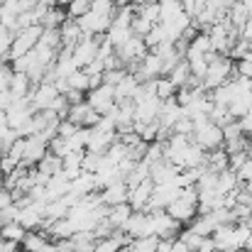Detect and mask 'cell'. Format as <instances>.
Returning a JSON list of instances; mask_svg holds the SVG:
<instances>
[{"label": "cell", "mask_w": 252, "mask_h": 252, "mask_svg": "<svg viewBox=\"0 0 252 252\" xmlns=\"http://www.w3.org/2000/svg\"><path fill=\"white\" fill-rule=\"evenodd\" d=\"M235 174H238L240 184H248V181H252V159H250V157H248L240 167L235 169Z\"/></svg>", "instance_id": "obj_29"}, {"label": "cell", "mask_w": 252, "mask_h": 252, "mask_svg": "<svg viewBox=\"0 0 252 252\" xmlns=\"http://www.w3.org/2000/svg\"><path fill=\"white\" fill-rule=\"evenodd\" d=\"M225 17H228V22H230L238 32H243V27L248 25V20H250L252 15H250V10H248V7H245V5L238 0V2H235V5L228 10V15H225Z\"/></svg>", "instance_id": "obj_16"}, {"label": "cell", "mask_w": 252, "mask_h": 252, "mask_svg": "<svg viewBox=\"0 0 252 252\" xmlns=\"http://www.w3.org/2000/svg\"><path fill=\"white\" fill-rule=\"evenodd\" d=\"M12 103H15V95H12V91H10V88L0 91V113H5V110H7Z\"/></svg>", "instance_id": "obj_32"}, {"label": "cell", "mask_w": 252, "mask_h": 252, "mask_svg": "<svg viewBox=\"0 0 252 252\" xmlns=\"http://www.w3.org/2000/svg\"><path fill=\"white\" fill-rule=\"evenodd\" d=\"M176 91H179V88L171 84V79H169V76H159V79H157V95H159L162 100L174 98V95H176Z\"/></svg>", "instance_id": "obj_25"}, {"label": "cell", "mask_w": 252, "mask_h": 252, "mask_svg": "<svg viewBox=\"0 0 252 252\" xmlns=\"http://www.w3.org/2000/svg\"><path fill=\"white\" fill-rule=\"evenodd\" d=\"M238 120H240L243 132H245V135H252V110H250V113H245L243 118H238Z\"/></svg>", "instance_id": "obj_34"}, {"label": "cell", "mask_w": 252, "mask_h": 252, "mask_svg": "<svg viewBox=\"0 0 252 252\" xmlns=\"http://www.w3.org/2000/svg\"><path fill=\"white\" fill-rule=\"evenodd\" d=\"M223 135H225V142H228V140L245 137V132H243V127H240V120L235 118V120H230L228 125H223Z\"/></svg>", "instance_id": "obj_26"}, {"label": "cell", "mask_w": 252, "mask_h": 252, "mask_svg": "<svg viewBox=\"0 0 252 252\" xmlns=\"http://www.w3.org/2000/svg\"><path fill=\"white\" fill-rule=\"evenodd\" d=\"M76 130H79V125H76L74 120H69V118H64V120L59 123V137H64V140H66V137H71Z\"/></svg>", "instance_id": "obj_30"}, {"label": "cell", "mask_w": 252, "mask_h": 252, "mask_svg": "<svg viewBox=\"0 0 252 252\" xmlns=\"http://www.w3.org/2000/svg\"><path fill=\"white\" fill-rule=\"evenodd\" d=\"M167 76L171 79V84L176 86V88H184V86L191 84V76H193V74H191L189 62H186V59H181V62H179V64H176V66L169 71Z\"/></svg>", "instance_id": "obj_17"}, {"label": "cell", "mask_w": 252, "mask_h": 252, "mask_svg": "<svg viewBox=\"0 0 252 252\" xmlns=\"http://www.w3.org/2000/svg\"><path fill=\"white\" fill-rule=\"evenodd\" d=\"M64 84H66V88H74V91H84V93H88V91H91V74H88L86 69H76ZM66 88H64V91H66ZM64 91H62V93H64Z\"/></svg>", "instance_id": "obj_19"}, {"label": "cell", "mask_w": 252, "mask_h": 252, "mask_svg": "<svg viewBox=\"0 0 252 252\" xmlns=\"http://www.w3.org/2000/svg\"><path fill=\"white\" fill-rule=\"evenodd\" d=\"M12 74H15L12 64H7V62H0V91L10 88V79H12Z\"/></svg>", "instance_id": "obj_28"}, {"label": "cell", "mask_w": 252, "mask_h": 252, "mask_svg": "<svg viewBox=\"0 0 252 252\" xmlns=\"http://www.w3.org/2000/svg\"><path fill=\"white\" fill-rule=\"evenodd\" d=\"M193 142H198L203 150H218L225 145V135H223V127L216 125L211 118H201V120H193Z\"/></svg>", "instance_id": "obj_1"}, {"label": "cell", "mask_w": 252, "mask_h": 252, "mask_svg": "<svg viewBox=\"0 0 252 252\" xmlns=\"http://www.w3.org/2000/svg\"><path fill=\"white\" fill-rule=\"evenodd\" d=\"M49 155V140L42 135H30L25 137V147H22V162L25 167H37L44 157Z\"/></svg>", "instance_id": "obj_4"}, {"label": "cell", "mask_w": 252, "mask_h": 252, "mask_svg": "<svg viewBox=\"0 0 252 252\" xmlns=\"http://www.w3.org/2000/svg\"><path fill=\"white\" fill-rule=\"evenodd\" d=\"M39 44L42 47H49V49H62V32L59 30H44Z\"/></svg>", "instance_id": "obj_24"}, {"label": "cell", "mask_w": 252, "mask_h": 252, "mask_svg": "<svg viewBox=\"0 0 252 252\" xmlns=\"http://www.w3.org/2000/svg\"><path fill=\"white\" fill-rule=\"evenodd\" d=\"M10 91H12L15 98H27L32 93V79L25 71H15L12 79H10Z\"/></svg>", "instance_id": "obj_15"}, {"label": "cell", "mask_w": 252, "mask_h": 252, "mask_svg": "<svg viewBox=\"0 0 252 252\" xmlns=\"http://www.w3.org/2000/svg\"><path fill=\"white\" fill-rule=\"evenodd\" d=\"M42 32H44V27H42V25H27V27H20V30L15 32V39H12V47H10L7 59L12 62V59H17V57L30 54V52L39 44Z\"/></svg>", "instance_id": "obj_2"}, {"label": "cell", "mask_w": 252, "mask_h": 252, "mask_svg": "<svg viewBox=\"0 0 252 252\" xmlns=\"http://www.w3.org/2000/svg\"><path fill=\"white\" fill-rule=\"evenodd\" d=\"M245 252H252V228H250V235H248V243H245Z\"/></svg>", "instance_id": "obj_35"}, {"label": "cell", "mask_w": 252, "mask_h": 252, "mask_svg": "<svg viewBox=\"0 0 252 252\" xmlns=\"http://www.w3.org/2000/svg\"><path fill=\"white\" fill-rule=\"evenodd\" d=\"M135 213V208L130 203H120V206H108V220L113 223V228L123 230L125 223L130 220V216Z\"/></svg>", "instance_id": "obj_11"}, {"label": "cell", "mask_w": 252, "mask_h": 252, "mask_svg": "<svg viewBox=\"0 0 252 252\" xmlns=\"http://www.w3.org/2000/svg\"><path fill=\"white\" fill-rule=\"evenodd\" d=\"M0 235H2L5 240H12V243H20V245H22V240H25V235H27V228H25L20 220H10V223H2Z\"/></svg>", "instance_id": "obj_18"}, {"label": "cell", "mask_w": 252, "mask_h": 252, "mask_svg": "<svg viewBox=\"0 0 252 252\" xmlns=\"http://www.w3.org/2000/svg\"><path fill=\"white\" fill-rule=\"evenodd\" d=\"M59 93H62V91H59V86L57 84L42 81V84H37L34 88H32L30 98H32V105H34L37 110H49V105L57 100Z\"/></svg>", "instance_id": "obj_6"}, {"label": "cell", "mask_w": 252, "mask_h": 252, "mask_svg": "<svg viewBox=\"0 0 252 252\" xmlns=\"http://www.w3.org/2000/svg\"><path fill=\"white\" fill-rule=\"evenodd\" d=\"M66 118H69V120H74L79 127H93V125L100 120V113H95V110L91 108V103L84 100V103L71 105V108H69V113H66Z\"/></svg>", "instance_id": "obj_7"}, {"label": "cell", "mask_w": 252, "mask_h": 252, "mask_svg": "<svg viewBox=\"0 0 252 252\" xmlns=\"http://www.w3.org/2000/svg\"><path fill=\"white\" fill-rule=\"evenodd\" d=\"M69 20V12H64V7L62 5H52L47 12H44V17H42V27L44 30H62V25Z\"/></svg>", "instance_id": "obj_12"}, {"label": "cell", "mask_w": 252, "mask_h": 252, "mask_svg": "<svg viewBox=\"0 0 252 252\" xmlns=\"http://www.w3.org/2000/svg\"><path fill=\"white\" fill-rule=\"evenodd\" d=\"M155 25H157V22L150 20L147 15H142V12H135V17H132V32H135L137 37H147V32H150Z\"/></svg>", "instance_id": "obj_22"}, {"label": "cell", "mask_w": 252, "mask_h": 252, "mask_svg": "<svg viewBox=\"0 0 252 252\" xmlns=\"http://www.w3.org/2000/svg\"><path fill=\"white\" fill-rule=\"evenodd\" d=\"M179 12H184V5H181L179 0H162V2H159V22L174 20Z\"/></svg>", "instance_id": "obj_20"}, {"label": "cell", "mask_w": 252, "mask_h": 252, "mask_svg": "<svg viewBox=\"0 0 252 252\" xmlns=\"http://www.w3.org/2000/svg\"><path fill=\"white\" fill-rule=\"evenodd\" d=\"M91 0H71L69 5H66V12H69V17L71 20H79V17H84L86 12L91 10Z\"/></svg>", "instance_id": "obj_23"}, {"label": "cell", "mask_w": 252, "mask_h": 252, "mask_svg": "<svg viewBox=\"0 0 252 252\" xmlns=\"http://www.w3.org/2000/svg\"><path fill=\"white\" fill-rule=\"evenodd\" d=\"M235 2H238V0H208V5L218 7V10H220V12H225V15H228V10H230Z\"/></svg>", "instance_id": "obj_33"}, {"label": "cell", "mask_w": 252, "mask_h": 252, "mask_svg": "<svg viewBox=\"0 0 252 252\" xmlns=\"http://www.w3.org/2000/svg\"><path fill=\"white\" fill-rule=\"evenodd\" d=\"M37 169H39V171H44L47 176H54L57 171H62V169H64V159H62V157H57L54 152H49V155L37 164Z\"/></svg>", "instance_id": "obj_21"}, {"label": "cell", "mask_w": 252, "mask_h": 252, "mask_svg": "<svg viewBox=\"0 0 252 252\" xmlns=\"http://www.w3.org/2000/svg\"><path fill=\"white\" fill-rule=\"evenodd\" d=\"M64 95H66L69 105H76V103H84V100H86L84 91H74V88H66V91H64Z\"/></svg>", "instance_id": "obj_31"}, {"label": "cell", "mask_w": 252, "mask_h": 252, "mask_svg": "<svg viewBox=\"0 0 252 252\" xmlns=\"http://www.w3.org/2000/svg\"><path fill=\"white\" fill-rule=\"evenodd\" d=\"M49 235L42 233V230H27L25 240H22V248L27 252H44V248L49 245Z\"/></svg>", "instance_id": "obj_14"}, {"label": "cell", "mask_w": 252, "mask_h": 252, "mask_svg": "<svg viewBox=\"0 0 252 252\" xmlns=\"http://www.w3.org/2000/svg\"><path fill=\"white\" fill-rule=\"evenodd\" d=\"M179 171H181V169L176 167V164H171L167 157H164V159H159V162H155V164L150 167V179H152L155 184H171Z\"/></svg>", "instance_id": "obj_10"}, {"label": "cell", "mask_w": 252, "mask_h": 252, "mask_svg": "<svg viewBox=\"0 0 252 252\" xmlns=\"http://www.w3.org/2000/svg\"><path fill=\"white\" fill-rule=\"evenodd\" d=\"M179 196H181V189L174 181L171 184H155V191H152L145 211H167V206L174 203Z\"/></svg>", "instance_id": "obj_5"}, {"label": "cell", "mask_w": 252, "mask_h": 252, "mask_svg": "<svg viewBox=\"0 0 252 252\" xmlns=\"http://www.w3.org/2000/svg\"><path fill=\"white\" fill-rule=\"evenodd\" d=\"M100 198L105 206H120V203H127L130 198V186L125 181H115L105 189H100Z\"/></svg>", "instance_id": "obj_9"}, {"label": "cell", "mask_w": 252, "mask_h": 252, "mask_svg": "<svg viewBox=\"0 0 252 252\" xmlns=\"http://www.w3.org/2000/svg\"><path fill=\"white\" fill-rule=\"evenodd\" d=\"M71 191L79 193V196L100 191V189H98V181H95V171H81V176L71 181Z\"/></svg>", "instance_id": "obj_13"}, {"label": "cell", "mask_w": 252, "mask_h": 252, "mask_svg": "<svg viewBox=\"0 0 252 252\" xmlns=\"http://www.w3.org/2000/svg\"><path fill=\"white\" fill-rule=\"evenodd\" d=\"M125 76H127V69H125V66H123V69H110V71H105V74H103V81H105V84H110V86H118Z\"/></svg>", "instance_id": "obj_27"}, {"label": "cell", "mask_w": 252, "mask_h": 252, "mask_svg": "<svg viewBox=\"0 0 252 252\" xmlns=\"http://www.w3.org/2000/svg\"><path fill=\"white\" fill-rule=\"evenodd\" d=\"M86 100L91 103V108H93L95 113L105 115V113H110V110L118 105L115 86H110V84H105V81H103L98 88H93V91H88V93H86Z\"/></svg>", "instance_id": "obj_3"}, {"label": "cell", "mask_w": 252, "mask_h": 252, "mask_svg": "<svg viewBox=\"0 0 252 252\" xmlns=\"http://www.w3.org/2000/svg\"><path fill=\"white\" fill-rule=\"evenodd\" d=\"M152 191H155V181H152V179H145V181H140L137 186L130 189V198H127V203H130L135 211H145L147 203H150Z\"/></svg>", "instance_id": "obj_8"}]
</instances>
